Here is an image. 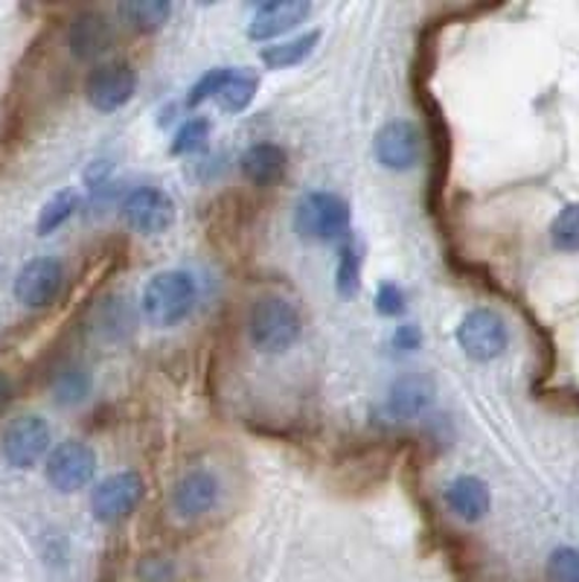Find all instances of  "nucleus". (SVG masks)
<instances>
[{"label":"nucleus","mask_w":579,"mask_h":582,"mask_svg":"<svg viewBox=\"0 0 579 582\" xmlns=\"http://www.w3.org/2000/svg\"><path fill=\"white\" fill-rule=\"evenodd\" d=\"M289 158L277 143H254L245 155L240 158L242 175L257 187H274L286 178Z\"/></svg>","instance_id":"nucleus-16"},{"label":"nucleus","mask_w":579,"mask_h":582,"mask_svg":"<svg viewBox=\"0 0 579 582\" xmlns=\"http://www.w3.org/2000/svg\"><path fill=\"white\" fill-rule=\"evenodd\" d=\"M312 12V3L307 0H271V3H259L254 18L248 24V35L254 42H268L277 35L289 33L298 24H303Z\"/></svg>","instance_id":"nucleus-13"},{"label":"nucleus","mask_w":579,"mask_h":582,"mask_svg":"<svg viewBox=\"0 0 579 582\" xmlns=\"http://www.w3.org/2000/svg\"><path fill=\"white\" fill-rule=\"evenodd\" d=\"M335 289L344 300H353L361 289V254H358L356 242H341L338 271H335Z\"/></svg>","instance_id":"nucleus-23"},{"label":"nucleus","mask_w":579,"mask_h":582,"mask_svg":"<svg viewBox=\"0 0 579 582\" xmlns=\"http://www.w3.org/2000/svg\"><path fill=\"white\" fill-rule=\"evenodd\" d=\"M405 291L399 289L397 283H381L376 291V312L385 317H399L405 315Z\"/></svg>","instance_id":"nucleus-27"},{"label":"nucleus","mask_w":579,"mask_h":582,"mask_svg":"<svg viewBox=\"0 0 579 582\" xmlns=\"http://www.w3.org/2000/svg\"><path fill=\"white\" fill-rule=\"evenodd\" d=\"M437 396L434 379L428 373H405L390 384L388 393V414L397 419H414L425 414Z\"/></svg>","instance_id":"nucleus-15"},{"label":"nucleus","mask_w":579,"mask_h":582,"mask_svg":"<svg viewBox=\"0 0 579 582\" xmlns=\"http://www.w3.org/2000/svg\"><path fill=\"white\" fill-rule=\"evenodd\" d=\"M219 481L208 469H190L172 490V510L181 518H199L215 507Z\"/></svg>","instance_id":"nucleus-14"},{"label":"nucleus","mask_w":579,"mask_h":582,"mask_svg":"<svg viewBox=\"0 0 579 582\" xmlns=\"http://www.w3.org/2000/svg\"><path fill=\"white\" fill-rule=\"evenodd\" d=\"M210 141V120L204 116H192L190 123L178 128L172 141V155H196V152L208 149Z\"/></svg>","instance_id":"nucleus-25"},{"label":"nucleus","mask_w":579,"mask_h":582,"mask_svg":"<svg viewBox=\"0 0 579 582\" xmlns=\"http://www.w3.org/2000/svg\"><path fill=\"white\" fill-rule=\"evenodd\" d=\"M547 580L550 582H579V550L556 548L547 559Z\"/></svg>","instance_id":"nucleus-26"},{"label":"nucleus","mask_w":579,"mask_h":582,"mask_svg":"<svg viewBox=\"0 0 579 582\" xmlns=\"http://www.w3.org/2000/svg\"><path fill=\"white\" fill-rule=\"evenodd\" d=\"M137 574H141L143 582H172L175 580V562L166 557H146L137 568Z\"/></svg>","instance_id":"nucleus-30"},{"label":"nucleus","mask_w":579,"mask_h":582,"mask_svg":"<svg viewBox=\"0 0 579 582\" xmlns=\"http://www.w3.org/2000/svg\"><path fill=\"white\" fill-rule=\"evenodd\" d=\"M550 242H554V248L568 250V254H577L579 250V204H568V208L559 210V216H556L554 225H550Z\"/></svg>","instance_id":"nucleus-24"},{"label":"nucleus","mask_w":579,"mask_h":582,"mask_svg":"<svg viewBox=\"0 0 579 582\" xmlns=\"http://www.w3.org/2000/svg\"><path fill=\"white\" fill-rule=\"evenodd\" d=\"M120 15L137 33H158L172 15V3H166V0H137V3H123Z\"/></svg>","instance_id":"nucleus-20"},{"label":"nucleus","mask_w":579,"mask_h":582,"mask_svg":"<svg viewBox=\"0 0 579 582\" xmlns=\"http://www.w3.org/2000/svg\"><path fill=\"white\" fill-rule=\"evenodd\" d=\"M114 44V26L102 12L85 9L67 26V47L79 61H97Z\"/></svg>","instance_id":"nucleus-12"},{"label":"nucleus","mask_w":579,"mask_h":582,"mask_svg":"<svg viewBox=\"0 0 579 582\" xmlns=\"http://www.w3.org/2000/svg\"><path fill=\"white\" fill-rule=\"evenodd\" d=\"M47 449H51V425L35 414L12 419L3 437H0V451H3L7 463L15 466V469L35 466Z\"/></svg>","instance_id":"nucleus-7"},{"label":"nucleus","mask_w":579,"mask_h":582,"mask_svg":"<svg viewBox=\"0 0 579 582\" xmlns=\"http://www.w3.org/2000/svg\"><path fill=\"white\" fill-rule=\"evenodd\" d=\"M97 474V455L91 446L79 440H67L51 451L47 458V481L58 492H76L88 486Z\"/></svg>","instance_id":"nucleus-9"},{"label":"nucleus","mask_w":579,"mask_h":582,"mask_svg":"<svg viewBox=\"0 0 579 582\" xmlns=\"http://www.w3.org/2000/svg\"><path fill=\"white\" fill-rule=\"evenodd\" d=\"M146 495V481L137 472H116L105 481L97 483L91 495L93 518L102 524H114L120 518L132 516L137 504Z\"/></svg>","instance_id":"nucleus-6"},{"label":"nucleus","mask_w":579,"mask_h":582,"mask_svg":"<svg viewBox=\"0 0 579 582\" xmlns=\"http://www.w3.org/2000/svg\"><path fill=\"white\" fill-rule=\"evenodd\" d=\"M91 373L79 365H70L65 370H58L56 379H53V400L58 405L74 407L79 402L88 400V393H91Z\"/></svg>","instance_id":"nucleus-21"},{"label":"nucleus","mask_w":579,"mask_h":582,"mask_svg":"<svg viewBox=\"0 0 579 582\" xmlns=\"http://www.w3.org/2000/svg\"><path fill=\"white\" fill-rule=\"evenodd\" d=\"M199 300V286L187 271H160L143 291V315L155 326H175L190 315Z\"/></svg>","instance_id":"nucleus-2"},{"label":"nucleus","mask_w":579,"mask_h":582,"mask_svg":"<svg viewBox=\"0 0 579 582\" xmlns=\"http://www.w3.org/2000/svg\"><path fill=\"white\" fill-rule=\"evenodd\" d=\"M457 344L472 361H492L504 356L510 333L501 315H496L492 309H472L457 326Z\"/></svg>","instance_id":"nucleus-4"},{"label":"nucleus","mask_w":579,"mask_h":582,"mask_svg":"<svg viewBox=\"0 0 579 582\" xmlns=\"http://www.w3.org/2000/svg\"><path fill=\"white\" fill-rule=\"evenodd\" d=\"M65 289V266L56 257L30 259L15 277V298L30 309L51 306Z\"/></svg>","instance_id":"nucleus-11"},{"label":"nucleus","mask_w":579,"mask_h":582,"mask_svg":"<svg viewBox=\"0 0 579 582\" xmlns=\"http://www.w3.org/2000/svg\"><path fill=\"white\" fill-rule=\"evenodd\" d=\"M393 344L399 349H416L422 344V329L416 324H399L393 333Z\"/></svg>","instance_id":"nucleus-31"},{"label":"nucleus","mask_w":579,"mask_h":582,"mask_svg":"<svg viewBox=\"0 0 579 582\" xmlns=\"http://www.w3.org/2000/svg\"><path fill=\"white\" fill-rule=\"evenodd\" d=\"M353 213L335 192H307L294 208V231L312 242H347Z\"/></svg>","instance_id":"nucleus-3"},{"label":"nucleus","mask_w":579,"mask_h":582,"mask_svg":"<svg viewBox=\"0 0 579 582\" xmlns=\"http://www.w3.org/2000/svg\"><path fill=\"white\" fill-rule=\"evenodd\" d=\"M300 333H303V317L291 300L268 294L250 306L248 335L259 352H282L298 342Z\"/></svg>","instance_id":"nucleus-1"},{"label":"nucleus","mask_w":579,"mask_h":582,"mask_svg":"<svg viewBox=\"0 0 579 582\" xmlns=\"http://www.w3.org/2000/svg\"><path fill=\"white\" fill-rule=\"evenodd\" d=\"M12 400H15V388H12L7 373H0V414L12 405Z\"/></svg>","instance_id":"nucleus-32"},{"label":"nucleus","mask_w":579,"mask_h":582,"mask_svg":"<svg viewBox=\"0 0 579 582\" xmlns=\"http://www.w3.org/2000/svg\"><path fill=\"white\" fill-rule=\"evenodd\" d=\"M372 152L385 169L393 172H405L420 164L422 155V137L411 120H390L388 125H381L376 141H372Z\"/></svg>","instance_id":"nucleus-10"},{"label":"nucleus","mask_w":579,"mask_h":582,"mask_svg":"<svg viewBox=\"0 0 579 582\" xmlns=\"http://www.w3.org/2000/svg\"><path fill=\"white\" fill-rule=\"evenodd\" d=\"M257 91V74H250L245 67H224L222 82H219V91H215L213 100L219 102V109L227 111V114H242V111L254 102Z\"/></svg>","instance_id":"nucleus-18"},{"label":"nucleus","mask_w":579,"mask_h":582,"mask_svg":"<svg viewBox=\"0 0 579 582\" xmlns=\"http://www.w3.org/2000/svg\"><path fill=\"white\" fill-rule=\"evenodd\" d=\"M76 210H79V192L76 190H58L47 204L38 213V222H35V233L38 236H47V233L58 231V227L65 225L67 219L74 216Z\"/></svg>","instance_id":"nucleus-22"},{"label":"nucleus","mask_w":579,"mask_h":582,"mask_svg":"<svg viewBox=\"0 0 579 582\" xmlns=\"http://www.w3.org/2000/svg\"><path fill=\"white\" fill-rule=\"evenodd\" d=\"M222 74L224 67H213V70H208V74L201 76L199 82L190 88V93H187V105H190V109H199L201 102L213 100L215 91H219V82H222Z\"/></svg>","instance_id":"nucleus-29"},{"label":"nucleus","mask_w":579,"mask_h":582,"mask_svg":"<svg viewBox=\"0 0 579 582\" xmlns=\"http://www.w3.org/2000/svg\"><path fill=\"white\" fill-rule=\"evenodd\" d=\"M318 42H321V33H318V30H312V33L298 35V38H291V42L271 44V47H265V51L259 53V58H263V65L271 67V70L294 67V65H300V61H307V58L315 53Z\"/></svg>","instance_id":"nucleus-19"},{"label":"nucleus","mask_w":579,"mask_h":582,"mask_svg":"<svg viewBox=\"0 0 579 582\" xmlns=\"http://www.w3.org/2000/svg\"><path fill=\"white\" fill-rule=\"evenodd\" d=\"M120 216L134 233L158 236L175 225V201L158 187H137L120 204Z\"/></svg>","instance_id":"nucleus-5"},{"label":"nucleus","mask_w":579,"mask_h":582,"mask_svg":"<svg viewBox=\"0 0 579 582\" xmlns=\"http://www.w3.org/2000/svg\"><path fill=\"white\" fill-rule=\"evenodd\" d=\"M123 326H132V315H129V306L123 303V298L116 300L111 298L100 315V329H105L111 338H123Z\"/></svg>","instance_id":"nucleus-28"},{"label":"nucleus","mask_w":579,"mask_h":582,"mask_svg":"<svg viewBox=\"0 0 579 582\" xmlns=\"http://www.w3.org/2000/svg\"><path fill=\"white\" fill-rule=\"evenodd\" d=\"M446 504L464 522H480L489 513V486L472 474H460L446 486Z\"/></svg>","instance_id":"nucleus-17"},{"label":"nucleus","mask_w":579,"mask_h":582,"mask_svg":"<svg viewBox=\"0 0 579 582\" xmlns=\"http://www.w3.org/2000/svg\"><path fill=\"white\" fill-rule=\"evenodd\" d=\"M134 91H137V74H134V67L123 65V61L93 67L85 79V97L102 114L123 109L134 97Z\"/></svg>","instance_id":"nucleus-8"}]
</instances>
